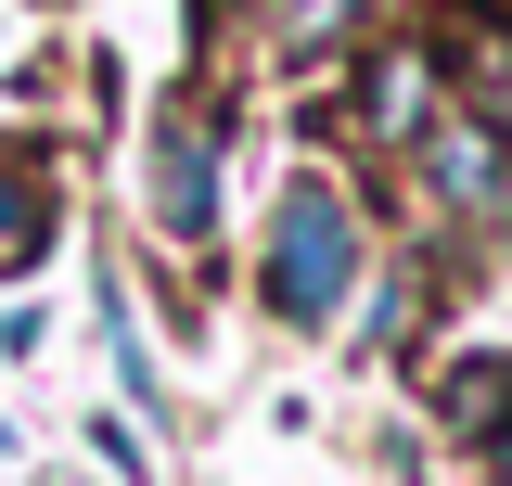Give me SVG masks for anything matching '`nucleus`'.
Returning a JSON list of instances; mask_svg holds the SVG:
<instances>
[{"label":"nucleus","instance_id":"nucleus-6","mask_svg":"<svg viewBox=\"0 0 512 486\" xmlns=\"http://www.w3.org/2000/svg\"><path fill=\"white\" fill-rule=\"evenodd\" d=\"M500 410H512V346H448V359L423 371V423H436L448 448H474Z\"/></svg>","mask_w":512,"mask_h":486},{"label":"nucleus","instance_id":"nucleus-2","mask_svg":"<svg viewBox=\"0 0 512 486\" xmlns=\"http://www.w3.org/2000/svg\"><path fill=\"white\" fill-rule=\"evenodd\" d=\"M218 231H231V116H218L205 64H192L141 116V256L218 269Z\"/></svg>","mask_w":512,"mask_h":486},{"label":"nucleus","instance_id":"nucleus-8","mask_svg":"<svg viewBox=\"0 0 512 486\" xmlns=\"http://www.w3.org/2000/svg\"><path fill=\"white\" fill-rule=\"evenodd\" d=\"M474 461H487V486H512V410H500L487 435H474Z\"/></svg>","mask_w":512,"mask_h":486},{"label":"nucleus","instance_id":"nucleus-4","mask_svg":"<svg viewBox=\"0 0 512 486\" xmlns=\"http://www.w3.org/2000/svg\"><path fill=\"white\" fill-rule=\"evenodd\" d=\"M90 333H103V371H116V410H128V423H180L167 359H154V320H141V295H128V256H116V243L90 256Z\"/></svg>","mask_w":512,"mask_h":486},{"label":"nucleus","instance_id":"nucleus-5","mask_svg":"<svg viewBox=\"0 0 512 486\" xmlns=\"http://www.w3.org/2000/svg\"><path fill=\"white\" fill-rule=\"evenodd\" d=\"M64 243V205H52V154L0 128V282H26L39 256Z\"/></svg>","mask_w":512,"mask_h":486},{"label":"nucleus","instance_id":"nucleus-1","mask_svg":"<svg viewBox=\"0 0 512 486\" xmlns=\"http://www.w3.org/2000/svg\"><path fill=\"white\" fill-rule=\"evenodd\" d=\"M384 269V205L359 167H333V154H295L282 167V192L256 205V243H244V307L269 320V333H295V346H320V333H346L359 320V282Z\"/></svg>","mask_w":512,"mask_h":486},{"label":"nucleus","instance_id":"nucleus-9","mask_svg":"<svg viewBox=\"0 0 512 486\" xmlns=\"http://www.w3.org/2000/svg\"><path fill=\"white\" fill-rule=\"evenodd\" d=\"M0 39H13V13H0Z\"/></svg>","mask_w":512,"mask_h":486},{"label":"nucleus","instance_id":"nucleus-7","mask_svg":"<svg viewBox=\"0 0 512 486\" xmlns=\"http://www.w3.org/2000/svg\"><path fill=\"white\" fill-rule=\"evenodd\" d=\"M90 461H103L116 486H154V435L128 423V410H90Z\"/></svg>","mask_w":512,"mask_h":486},{"label":"nucleus","instance_id":"nucleus-3","mask_svg":"<svg viewBox=\"0 0 512 486\" xmlns=\"http://www.w3.org/2000/svg\"><path fill=\"white\" fill-rule=\"evenodd\" d=\"M397 192L423 205V218H410V243H423L436 269L500 256V243H512V128L474 116V103H448V116L397 154Z\"/></svg>","mask_w":512,"mask_h":486}]
</instances>
